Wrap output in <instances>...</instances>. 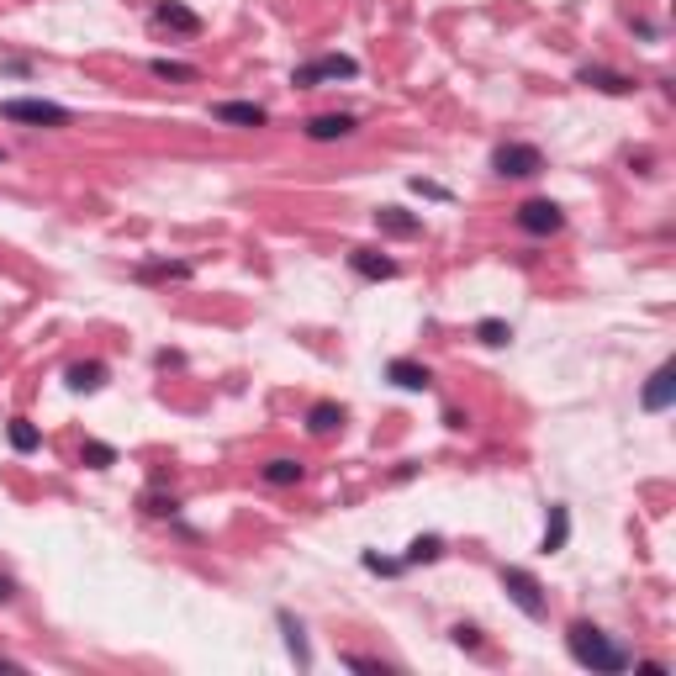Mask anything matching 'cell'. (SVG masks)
<instances>
[{
  "mask_svg": "<svg viewBox=\"0 0 676 676\" xmlns=\"http://www.w3.org/2000/svg\"><path fill=\"white\" fill-rule=\"evenodd\" d=\"M566 650H571V661H576V666L603 671V676H618V671H629V666H634V650H629V645H618V640H608V634L597 629V624H571Z\"/></svg>",
  "mask_w": 676,
  "mask_h": 676,
  "instance_id": "obj_1",
  "label": "cell"
},
{
  "mask_svg": "<svg viewBox=\"0 0 676 676\" xmlns=\"http://www.w3.org/2000/svg\"><path fill=\"white\" fill-rule=\"evenodd\" d=\"M0 117L6 122H22V127H69L74 111L59 101H37V96H11L0 101Z\"/></svg>",
  "mask_w": 676,
  "mask_h": 676,
  "instance_id": "obj_2",
  "label": "cell"
},
{
  "mask_svg": "<svg viewBox=\"0 0 676 676\" xmlns=\"http://www.w3.org/2000/svg\"><path fill=\"white\" fill-rule=\"evenodd\" d=\"M360 74V64L349 59V53H323V59H312V64H302L291 74V85H302V90H312V85H328V80H354Z\"/></svg>",
  "mask_w": 676,
  "mask_h": 676,
  "instance_id": "obj_3",
  "label": "cell"
},
{
  "mask_svg": "<svg viewBox=\"0 0 676 676\" xmlns=\"http://www.w3.org/2000/svg\"><path fill=\"white\" fill-rule=\"evenodd\" d=\"M502 592L513 597V603L529 613V618H544V587H539V576L534 571H523V566H502Z\"/></svg>",
  "mask_w": 676,
  "mask_h": 676,
  "instance_id": "obj_4",
  "label": "cell"
},
{
  "mask_svg": "<svg viewBox=\"0 0 676 676\" xmlns=\"http://www.w3.org/2000/svg\"><path fill=\"white\" fill-rule=\"evenodd\" d=\"M492 164H497V175H507V180H534L544 169V154L534 143H502L492 154Z\"/></svg>",
  "mask_w": 676,
  "mask_h": 676,
  "instance_id": "obj_5",
  "label": "cell"
},
{
  "mask_svg": "<svg viewBox=\"0 0 676 676\" xmlns=\"http://www.w3.org/2000/svg\"><path fill=\"white\" fill-rule=\"evenodd\" d=\"M518 228L529 233V238H550V233L566 228V212H560L555 201L534 196V201H523V206H518Z\"/></svg>",
  "mask_w": 676,
  "mask_h": 676,
  "instance_id": "obj_6",
  "label": "cell"
},
{
  "mask_svg": "<svg viewBox=\"0 0 676 676\" xmlns=\"http://www.w3.org/2000/svg\"><path fill=\"white\" fill-rule=\"evenodd\" d=\"M212 122H222V127H265L270 111L254 106V101H217L212 106Z\"/></svg>",
  "mask_w": 676,
  "mask_h": 676,
  "instance_id": "obj_7",
  "label": "cell"
},
{
  "mask_svg": "<svg viewBox=\"0 0 676 676\" xmlns=\"http://www.w3.org/2000/svg\"><path fill=\"white\" fill-rule=\"evenodd\" d=\"M671 402H676V370H671V365H661V370H655L650 381H645L640 407H645V412H666Z\"/></svg>",
  "mask_w": 676,
  "mask_h": 676,
  "instance_id": "obj_8",
  "label": "cell"
},
{
  "mask_svg": "<svg viewBox=\"0 0 676 676\" xmlns=\"http://www.w3.org/2000/svg\"><path fill=\"white\" fill-rule=\"evenodd\" d=\"M349 270L360 275V280H391V275H397V259L381 254V249H354L349 254Z\"/></svg>",
  "mask_w": 676,
  "mask_h": 676,
  "instance_id": "obj_9",
  "label": "cell"
},
{
  "mask_svg": "<svg viewBox=\"0 0 676 676\" xmlns=\"http://www.w3.org/2000/svg\"><path fill=\"white\" fill-rule=\"evenodd\" d=\"M354 127H360V122H354L349 111H328V117H312L307 122V138L312 143H333V138H349Z\"/></svg>",
  "mask_w": 676,
  "mask_h": 676,
  "instance_id": "obj_10",
  "label": "cell"
},
{
  "mask_svg": "<svg viewBox=\"0 0 676 676\" xmlns=\"http://www.w3.org/2000/svg\"><path fill=\"white\" fill-rule=\"evenodd\" d=\"M375 228L391 233V238H418L423 222L412 217V212H402V206H381V212H375Z\"/></svg>",
  "mask_w": 676,
  "mask_h": 676,
  "instance_id": "obj_11",
  "label": "cell"
},
{
  "mask_svg": "<svg viewBox=\"0 0 676 676\" xmlns=\"http://www.w3.org/2000/svg\"><path fill=\"white\" fill-rule=\"evenodd\" d=\"M154 22H159V27H175V32H185V37L201 32V16L185 11V6H175V0H159V6H154Z\"/></svg>",
  "mask_w": 676,
  "mask_h": 676,
  "instance_id": "obj_12",
  "label": "cell"
},
{
  "mask_svg": "<svg viewBox=\"0 0 676 676\" xmlns=\"http://www.w3.org/2000/svg\"><path fill=\"white\" fill-rule=\"evenodd\" d=\"M576 80H581V85L608 90V96H629V90H634V80H629V74H613V69H597V64H587V69L576 74Z\"/></svg>",
  "mask_w": 676,
  "mask_h": 676,
  "instance_id": "obj_13",
  "label": "cell"
},
{
  "mask_svg": "<svg viewBox=\"0 0 676 676\" xmlns=\"http://www.w3.org/2000/svg\"><path fill=\"white\" fill-rule=\"evenodd\" d=\"M386 375H391V381H397L402 391H423L428 381H434V375H428V365H418V360H391Z\"/></svg>",
  "mask_w": 676,
  "mask_h": 676,
  "instance_id": "obj_14",
  "label": "cell"
},
{
  "mask_svg": "<svg viewBox=\"0 0 676 676\" xmlns=\"http://www.w3.org/2000/svg\"><path fill=\"white\" fill-rule=\"evenodd\" d=\"M69 391H101L106 386V365H96V360H80V365H69Z\"/></svg>",
  "mask_w": 676,
  "mask_h": 676,
  "instance_id": "obj_15",
  "label": "cell"
},
{
  "mask_svg": "<svg viewBox=\"0 0 676 676\" xmlns=\"http://www.w3.org/2000/svg\"><path fill=\"white\" fill-rule=\"evenodd\" d=\"M338 423H344V407H338V402H317L307 412V434H317V439H328Z\"/></svg>",
  "mask_w": 676,
  "mask_h": 676,
  "instance_id": "obj_16",
  "label": "cell"
},
{
  "mask_svg": "<svg viewBox=\"0 0 676 676\" xmlns=\"http://www.w3.org/2000/svg\"><path fill=\"white\" fill-rule=\"evenodd\" d=\"M566 534H571V513L560 502H550V523H544V550H566Z\"/></svg>",
  "mask_w": 676,
  "mask_h": 676,
  "instance_id": "obj_17",
  "label": "cell"
},
{
  "mask_svg": "<svg viewBox=\"0 0 676 676\" xmlns=\"http://www.w3.org/2000/svg\"><path fill=\"white\" fill-rule=\"evenodd\" d=\"M148 74H154V80H175V85H196L201 80V69L196 64H180V59H154V64H148Z\"/></svg>",
  "mask_w": 676,
  "mask_h": 676,
  "instance_id": "obj_18",
  "label": "cell"
},
{
  "mask_svg": "<svg viewBox=\"0 0 676 676\" xmlns=\"http://www.w3.org/2000/svg\"><path fill=\"white\" fill-rule=\"evenodd\" d=\"M280 629H286V650L296 655V666H312V650H307V634H302V624H296L291 613H280Z\"/></svg>",
  "mask_w": 676,
  "mask_h": 676,
  "instance_id": "obj_19",
  "label": "cell"
},
{
  "mask_svg": "<svg viewBox=\"0 0 676 676\" xmlns=\"http://www.w3.org/2000/svg\"><path fill=\"white\" fill-rule=\"evenodd\" d=\"M6 439H11V449L16 455H32L37 444H43V434H37V428L27 423V418H11V428H6Z\"/></svg>",
  "mask_w": 676,
  "mask_h": 676,
  "instance_id": "obj_20",
  "label": "cell"
},
{
  "mask_svg": "<svg viewBox=\"0 0 676 676\" xmlns=\"http://www.w3.org/2000/svg\"><path fill=\"white\" fill-rule=\"evenodd\" d=\"M259 476H265L270 486H296V481H302V465H296V460H270Z\"/></svg>",
  "mask_w": 676,
  "mask_h": 676,
  "instance_id": "obj_21",
  "label": "cell"
},
{
  "mask_svg": "<svg viewBox=\"0 0 676 676\" xmlns=\"http://www.w3.org/2000/svg\"><path fill=\"white\" fill-rule=\"evenodd\" d=\"M439 550H444V544H439L434 534H428V539H412V550H407L402 566H423V560H439Z\"/></svg>",
  "mask_w": 676,
  "mask_h": 676,
  "instance_id": "obj_22",
  "label": "cell"
},
{
  "mask_svg": "<svg viewBox=\"0 0 676 676\" xmlns=\"http://www.w3.org/2000/svg\"><path fill=\"white\" fill-rule=\"evenodd\" d=\"M476 333H481V344H492V349H502L507 338H513V328H507V323H497V317H486V323H476Z\"/></svg>",
  "mask_w": 676,
  "mask_h": 676,
  "instance_id": "obj_23",
  "label": "cell"
},
{
  "mask_svg": "<svg viewBox=\"0 0 676 676\" xmlns=\"http://www.w3.org/2000/svg\"><path fill=\"white\" fill-rule=\"evenodd\" d=\"M85 460L96 465V471H106V465H117V449L111 444H85Z\"/></svg>",
  "mask_w": 676,
  "mask_h": 676,
  "instance_id": "obj_24",
  "label": "cell"
},
{
  "mask_svg": "<svg viewBox=\"0 0 676 676\" xmlns=\"http://www.w3.org/2000/svg\"><path fill=\"white\" fill-rule=\"evenodd\" d=\"M365 571H375V576H397V571H402V560H386V555L365 550Z\"/></svg>",
  "mask_w": 676,
  "mask_h": 676,
  "instance_id": "obj_25",
  "label": "cell"
},
{
  "mask_svg": "<svg viewBox=\"0 0 676 676\" xmlns=\"http://www.w3.org/2000/svg\"><path fill=\"white\" fill-rule=\"evenodd\" d=\"M143 507H148L154 518H175V507H180V502H175V497H169V502H164V497H143Z\"/></svg>",
  "mask_w": 676,
  "mask_h": 676,
  "instance_id": "obj_26",
  "label": "cell"
},
{
  "mask_svg": "<svg viewBox=\"0 0 676 676\" xmlns=\"http://www.w3.org/2000/svg\"><path fill=\"white\" fill-rule=\"evenodd\" d=\"M143 275H148V280H154V275H169V280H185V275H191V265H148Z\"/></svg>",
  "mask_w": 676,
  "mask_h": 676,
  "instance_id": "obj_27",
  "label": "cell"
},
{
  "mask_svg": "<svg viewBox=\"0 0 676 676\" xmlns=\"http://www.w3.org/2000/svg\"><path fill=\"white\" fill-rule=\"evenodd\" d=\"M455 645H460V650H476V645H481V634H476L471 624H460V629H455Z\"/></svg>",
  "mask_w": 676,
  "mask_h": 676,
  "instance_id": "obj_28",
  "label": "cell"
},
{
  "mask_svg": "<svg viewBox=\"0 0 676 676\" xmlns=\"http://www.w3.org/2000/svg\"><path fill=\"white\" fill-rule=\"evenodd\" d=\"M344 666H354V671H386L381 661H370V655H344Z\"/></svg>",
  "mask_w": 676,
  "mask_h": 676,
  "instance_id": "obj_29",
  "label": "cell"
},
{
  "mask_svg": "<svg viewBox=\"0 0 676 676\" xmlns=\"http://www.w3.org/2000/svg\"><path fill=\"white\" fill-rule=\"evenodd\" d=\"M412 191H423V196H434V201H444V196H449L444 185H434V180H412Z\"/></svg>",
  "mask_w": 676,
  "mask_h": 676,
  "instance_id": "obj_30",
  "label": "cell"
},
{
  "mask_svg": "<svg viewBox=\"0 0 676 676\" xmlns=\"http://www.w3.org/2000/svg\"><path fill=\"white\" fill-rule=\"evenodd\" d=\"M11 592H16V587H11L6 576H0V603H11Z\"/></svg>",
  "mask_w": 676,
  "mask_h": 676,
  "instance_id": "obj_31",
  "label": "cell"
},
{
  "mask_svg": "<svg viewBox=\"0 0 676 676\" xmlns=\"http://www.w3.org/2000/svg\"><path fill=\"white\" fill-rule=\"evenodd\" d=\"M0 671H22V661H6V655H0Z\"/></svg>",
  "mask_w": 676,
  "mask_h": 676,
  "instance_id": "obj_32",
  "label": "cell"
}]
</instances>
